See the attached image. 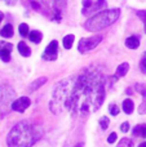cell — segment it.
Listing matches in <instances>:
<instances>
[{"label": "cell", "mask_w": 146, "mask_h": 147, "mask_svg": "<svg viewBox=\"0 0 146 147\" xmlns=\"http://www.w3.org/2000/svg\"><path fill=\"white\" fill-rule=\"evenodd\" d=\"M105 101V78L98 70H85L80 75L59 81L53 89L51 111L84 115L95 112Z\"/></svg>", "instance_id": "obj_1"}, {"label": "cell", "mask_w": 146, "mask_h": 147, "mask_svg": "<svg viewBox=\"0 0 146 147\" xmlns=\"http://www.w3.org/2000/svg\"><path fill=\"white\" fill-rule=\"evenodd\" d=\"M41 137V130L30 121H20L10 129L7 137L8 147H31Z\"/></svg>", "instance_id": "obj_2"}, {"label": "cell", "mask_w": 146, "mask_h": 147, "mask_svg": "<svg viewBox=\"0 0 146 147\" xmlns=\"http://www.w3.org/2000/svg\"><path fill=\"white\" fill-rule=\"evenodd\" d=\"M120 16V9L115 8V9H106L102 12L95 14L93 17H91L87 22L84 23V27L87 31L91 32H96V31H101L103 28L109 27L110 25H113Z\"/></svg>", "instance_id": "obj_3"}, {"label": "cell", "mask_w": 146, "mask_h": 147, "mask_svg": "<svg viewBox=\"0 0 146 147\" xmlns=\"http://www.w3.org/2000/svg\"><path fill=\"white\" fill-rule=\"evenodd\" d=\"M16 98V92L9 85L0 86V115H7L12 109V103Z\"/></svg>", "instance_id": "obj_4"}, {"label": "cell", "mask_w": 146, "mask_h": 147, "mask_svg": "<svg viewBox=\"0 0 146 147\" xmlns=\"http://www.w3.org/2000/svg\"><path fill=\"white\" fill-rule=\"evenodd\" d=\"M102 41V36L101 35H96V36H91V38H83L79 40L78 44V51L80 53H87V52L95 49L98 44Z\"/></svg>", "instance_id": "obj_5"}, {"label": "cell", "mask_w": 146, "mask_h": 147, "mask_svg": "<svg viewBox=\"0 0 146 147\" xmlns=\"http://www.w3.org/2000/svg\"><path fill=\"white\" fill-rule=\"evenodd\" d=\"M67 0H43V3L54 12V17L57 21H61V10L66 7Z\"/></svg>", "instance_id": "obj_6"}, {"label": "cell", "mask_w": 146, "mask_h": 147, "mask_svg": "<svg viewBox=\"0 0 146 147\" xmlns=\"http://www.w3.org/2000/svg\"><path fill=\"white\" fill-rule=\"evenodd\" d=\"M57 56H58V41L57 40H52L51 43L47 45L45 51L43 53V59L45 61H56Z\"/></svg>", "instance_id": "obj_7"}, {"label": "cell", "mask_w": 146, "mask_h": 147, "mask_svg": "<svg viewBox=\"0 0 146 147\" xmlns=\"http://www.w3.org/2000/svg\"><path fill=\"white\" fill-rule=\"evenodd\" d=\"M31 105V101L28 97H21L13 101L12 103V110L17 112H25L26 109H28V106Z\"/></svg>", "instance_id": "obj_8"}, {"label": "cell", "mask_w": 146, "mask_h": 147, "mask_svg": "<svg viewBox=\"0 0 146 147\" xmlns=\"http://www.w3.org/2000/svg\"><path fill=\"white\" fill-rule=\"evenodd\" d=\"M135 89L142 96V103L140 105V107H139V114L144 115V114H146V85L145 84L137 83L136 85H135Z\"/></svg>", "instance_id": "obj_9"}, {"label": "cell", "mask_w": 146, "mask_h": 147, "mask_svg": "<svg viewBox=\"0 0 146 147\" xmlns=\"http://www.w3.org/2000/svg\"><path fill=\"white\" fill-rule=\"evenodd\" d=\"M13 51V45L9 43H0V58L3 62H9L10 61V53Z\"/></svg>", "instance_id": "obj_10"}, {"label": "cell", "mask_w": 146, "mask_h": 147, "mask_svg": "<svg viewBox=\"0 0 146 147\" xmlns=\"http://www.w3.org/2000/svg\"><path fill=\"white\" fill-rule=\"evenodd\" d=\"M126 45L129 49H137L140 47V39L139 36H129L126 40Z\"/></svg>", "instance_id": "obj_11"}, {"label": "cell", "mask_w": 146, "mask_h": 147, "mask_svg": "<svg viewBox=\"0 0 146 147\" xmlns=\"http://www.w3.org/2000/svg\"><path fill=\"white\" fill-rule=\"evenodd\" d=\"M47 83V78L45 76H41V78H39V79H36L34 83H31L30 85H28V92H35L36 89H39L43 84H45Z\"/></svg>", "instance_id": "obj_12"}, {"label": "cell", "mask_w": 146, "mask_h": 147, "mask_svg": "<svg viewBox=\"0 0 146 147\" xmlns=\"http://www.w3.org/2000/svg\"><path fill=\"white\" fill-rule=\"evenodd\" d=\"M132 133H133V136H136V137L146 138V124H139V125H136Z\"/></svg>", "instance_id": "obj_13"}, {"label": "cell", "mask_w": 146, "mask_h": 147, "mask_svg": "<svg viewBox=\"0 0 146 147\" xmlns=\"http://www.w3.org/2000/svg\"><path fill=\"white\" fill-rule=\"evenodd\" d=\"M18 52L21 53V56L23 57H28L31 54V49L25 41H20L18 43Z\"/></svg>", "instance_id": "obj_14"}, {"label": "cell", "mask_w": 146, "mask_h": 147, "mask_svg": "<svg viewBox=\"0 0 146 147\" xmlns=\"http://www.w3.org/2000/svg\"><path fill=\"white\" fill-rule=\"evenodd\" d=\"M28 39H30L32 43L39 44L41 41V39H43V34L38 30H34V31H31V32H28Z\"/></svg>", "instance_id": "obj_15"}, {"label": "cell", "mask_w": 146, "mask_h": 147, "mask_svg": "<svg viewBox=\"0 0 146 147\" xmlns=\"http://www.w3.org/2000/svg\"><path fill=\"white\" fill-rule=\"evenodd\" d=\"M13 34H14V30H13V26L10 25V23L5 25L4 27L1 28V31H0V35H1L3 38H12Z\"/></svg>", "instance_id": "obj_16"}, {"label": "cell", "mask_w": 146, "mask_h": 147, "mask_svg": "<svg viewBox=\"0 0 146 147\" xmlns=\"http://www.w3.org/2000/svg\"><path fill=\"white\" fill-rule=\"evenodd\" d=\"M133 109H135V105H133V101L131 98H127L123 101V111L126 114H132L133 112Z\"/></svg>", "instance_id": "obj_17"}, {"label": "cell", "mask_w": 146, "mask_h": 147, "mask_svg": "<svg viewBox=\"0 0 146 147\" xmlns=\"http://www.w3.org/2000/svg\"><path fill=\"white\" fill-rule=\"evenodd\" d=\"M128 70H129V63L124 62V63H122V65H119V66H118L115 75L119 76V78H122V76H126L127 72H128Z\"/></svg>", "instance_id": "obj_18"}, {"label": "cell", "mask_w": 146, "mask_h": 147, "mask_svg": "<svg viewBox=\"0 0 146 147\" xmlns=\"http://www.w3.org/2000/svg\"><path fill=\"white\" fill-rule=\"evenodd\" d=\"M74 40H75V36L74 35H71V34L66 35L64 38V47L66 49H70L72 47V44H74Z\"/></svg>", "instance_id": "obj_19"}, {"label": "cell", "mask_w": 146, "mask_h": 147, "mask_svg": "<svg viewBox=\"0 0 146 147\" xmlns=\"http://www.w3.org/2000/svg\"><path fill=\"white\" fill-rule=\"evenodd\" d=\"M133 146H135L133 140H131V138H123V140H120V142L118 143L116 147H133Z\"/></svg>", "instance_id": "obj_20"}, {"label": "cell", "mask_w": 146, "mask_h": 147, "mask_svg": "<svg viewBox=\"0 0 146 147\" xmlns=\"http://www.w3.org/2000/svg\"><path fill=\"white\" fill-rule=\"evenodd\" d=\"M98 124H100L101 129H102V130H106V129H107V127H109V124H110V120H109V117L102 116V117L100 119V121H98Z\"/></svg>", "instance_id": "obj_21"}, {"label": "cell", "mask_w": 146, "mask_h": 147, "mask_svg": "<svg viewBox=\"0 0 146 147\" xmlns=\"http://www.w3.org/2000/svg\"><path fill=\"white\" fill-rule=\"evenodd\" d=\"M18 30H20L21 36H28V32H30V31H28V26L26 25V23H21Z\"/></svg>", "instance_id": "obj_22"}, {"label": "cell", "mask_w": 146, "mask_h": 147, "mask_svg": "<svg viewBox=\"0 0 146 147\" xmlns=\"http://www.w3.org/2000/svg\"><path fill=\"white\" fill-rule=\"evenodd\" d=\"M137 16H139V18L144 22V30L146 34V10H137Z\"/></svg>", "instance_id": "obj_23"}, {"label": "cell", "mask_w": 146, "mask_h": 147, "mask_svg": "<svg viewBox=\"0 0 146 147\" xmlns=\"http://www.w3.org/2000/svg\"><path fill=\"white\" fill-rule=\"evenodd\" d=\"M140 70H141L142 74L146 75V52L142 54V58H141V61H140Z\"/></svg>", "instance_id": "obj_24"}, {"label": "cell", "mask_w": 146, "mask_h": 147, "mask_svg": "<svg viewBox=\"0 0 146 147\" xmlns=\"http://www.w3.org/2000/svg\"><path fill=\"white\" fill-rule=\"evenodd\" d=\"M109 112H110L111 115H114V116H116V115L119 114V109L116 105H110L109 106Z\"/></svg>", "instance_id": "obj_25"}, {"label": "cell", "mask_w": 146, "mask_h": 147, "mask_svg": "<svg viewBox=\"0 0 146 147\" xmlns=\"http://www.w3.org/2000/svg\"><path fill=\"white\" fill-rule=\"evenodd\" d=\"M92 5H93L92 0H83V7H84V9H83V13L87 12V10L89 9V8L92 7Z\"/></svg>", "instance_id": "obj_26"}, {"label": "cell", "mask_w": 146, "mask_h": 147, "mask_svg": "<svg viewBox=\"0 0 146 147\" xmlns=\"http://www.w3.org/2000/svg\"><path fill=\"white\" fill-rule=\"evenodd\" d=\"M116 140H118V136H116V133L114 132V133H111V134L109 136V138H107V142H109V143H114Z\"/></svg>", "instance_id": "obj_27"}, {"label": "cell", "mask_w": 146, "mask_h": 147, "mask_svg": "<svg viewBox=\"0 0 146 147\" xmlns=\"http://www.w3.org/2000/svg\"><path fill=\"white\" fill-rule=\"evenodd\" d=\"M120 130H122V132H123V133H127V132H128V130H129V124H128V123H123V124H122L120 125Z\"/></svg>", "instance_id": "obj_28"}, {"label": "cell", "mask_w": 146, "mask_h": 147, "mask_svg": "<svg viewBox=\"0 0 146 147\" xmlns=\"http://www.w3.org/2000/svg\"><path fill=\"white\" fill-rule=\"evenodd\" d=\"M16 1H17V0H7V4L8 5H13V4H16Z\"/></svg>", "instance_id": "obj_29"}, {"label": "cell", "mask_w": 146, "mask_h": 147, "mask_svg": "<svg viewBox=\"0 0 146 147\" xmlns=\"http://www.w3.org/2000/svg\"><path fill=\"white\" fill-rule=\"evenodd\" d=\"M3 18H4V14H3V12H0V22L3 21Z\"/></svg>", "instance_id": "obj_30"}, {"label": "cell", "mask_w": 146, "mask_h": 147, "mask_svg": "<svg viewBox=\"0 0 146 147\" xmlns=\"http://www.w3.org/2000/svg\"><path fill=\"white\" fill-rule=\"evenodd\" d=\"M139 147H146V142H144V143H141Z\"/></svg>", "instance_id": "obj_31"}, {"label": "cell", "mask_w": 146, "mask_h": 147, "mask_svg": "<svg viewBox=\"0 0 146 147\" xmlns=\"http://www.w3.org/2000/svg\"><path fill=\"white\" fill-rule=\"evenodd\" d=\"M74 147H83V145H82V143H78V145H75Z\"/></svg>", "instance_id": "obj_32"}]
</instances>
